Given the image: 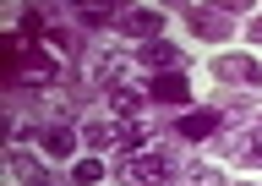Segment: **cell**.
Instances as JSON below:
<instances>
[{
	"label": "cell",
	"instance_id": "cell-3",
	"mask_svg": "<svg viewBox=\"0 0 262 186\" xmlns=\"http://www.w3.org/2000/svg\"><path fill=\"white\" fill-rule=\"evenodd\" d=\"M213 77L219 82H262V60H251V55H219Z\"/></svg>",
	"mask_w": 262,
	"mask_h": 186
},
{
	"label": "cell",
	"instance_id": "cell-14",
	"mask_svg": "<svg viewBox=\"0 0 262 186\" xmlns=\"http://www.w3.org/2000/svg\"><path fill=\"white\" fill-rule=\"evenodd\" d=\"M77 17H82V28H104V22H110V11H104V6H82Z\"/></svg>",
	"mask_w": 262,
	"mask_h": 186
},
{
	"label": "cell",
	"instance_id": "cell-8",
	"mask_svg": "<svg viewBox=\"0 0 262 186\" xmlns=\"http://www.w3.org/2000/svg\"><path fill=\"white\" fill-rule=\"evenodd\" d=\"M38 148H44L49 159H71V148H77V137H71V126H44V137H38Z\"/></svg>",
	"mask_w": 262,
	"mask_h": 186
},
{
	"label": "cell",
	"instance_id": "cell-2",
	"mask_svg": "<svg viewBox=\"0 0 262 186\" xmlns=\"http://www.w3.org/2000/svg\"><path fill=\"white\" fill-rule=\"evenodd\" d=\"M115 28H120L126 38H147V44H153V38L164 33V11H153V6H137V11H120V17H115Z\"/></svg>",
	"mask_w": 262,
	"mask_h": 186
},
{
	"label": "cell",
	"instance_id": "cell-4",
	"mask_svg": "<svg viewBox=\"0 0 262 186\" xmlns=\"http://www.w3.org/2000/svg\"><path fill=\"white\" fill-rule=\"evenodd\" d=\"M186 28H191L196 38H224L229 33V17L213 11V6H191V11H186Z\"/></svg>",
	"mask_w": 262,
	"mask_h": 186
},
{
	"label": "cell",
	"instance_id": "cell-16",
	"mask_svg": "<svg viewBox=\"0 0 262 186\" xmlns=\"http://www.w3.org/2000/svg\"><path fill=\"white\" fill-rule=\"evenodd\" d=\"M33 186H49V181H33Z\"/></svg>",
	"mask_w": 262,
	"mask_h": 186
},
{
	"label": "cell",
	"instance_id": "cell-11",
	"mask_svg": "<svg viewBox=\"0 0 262 186\" xmlns=\"http://www.w3.org/2000/svg\"><path fill=\"white\" fill-rule=\"evenodd\" d=\"M175 186H224V175H219V164H186Z\"/></svg>",
	"mask_w": 262,
	"mask_h": 186
},
{
	"label": "cell",
	"instance_id": "cell-15",
	"mask_svg": "<svg viewBox=\"0 0 262 186\" xmlns=\"http://www.w3.org/2000/svg\"><path fill=\"white\" fill-rule=\"evenodd\" d=\"M251 38H257V44H262V17H257V22H251Z\"/></svg>",
	"mask_w": 262,
	"mask_h": 186
},
{
	"label": "cell",
	"instance_id": "cell-10",
	"mask_svg": "<svg viewBox=\"0 0 262 186\" xmlns=\"http://www.w3.org/2000/svg\"><path fill=\"white\" fill-rule=\"evenodd\" d=\"M110 110L120 120H131V115H142V93H137V88L131 82H120V88H110Z\"/></svg>",
	"mask_w": 262,
	"mask_h": 186
},
{
	"label": "cell",
	"instance_id": "cell-1",
	"mask_svg": "<svg viewBox=\"0 0 262 186\" xmlns=\"http://www.w3.org/2000/svg\"><path fill=\"white\" fill-rule=\"evenodd\" d=\"M180 170L169 159V148H142V153H126V164H120V181L126 186H164L175 181Z\"/></svg>",
	"mask_w": 262,
	"mask_h": 186
},
{
	"label": "cell",
	"instance_id": "cell-5",
	"mask_svg": "<svg viewBox=\"0 0 262 186\" xmlns=\"http://www.w3.org/2000/svg\"><path fill=\"white\" fill-rule=\"evenodd\" d=\"M55 71H60V60H55V55H22V60H16V77H22V82H49V77H55Z\"/></svg>",
	"mask_w": 262,
	"mask_h": 186
},
{
	"label": "cell",
	"instance_id": "cell-9",
	"mask_svg": "<svg viewBox=\"0 0 262 186\" xmlns=\"http://www.w3.org/2000/svg\"><path fill=\"white\" fill-rule=\"evenodd\" d=\"M142 66H153L164 77V71H180V55L164 44V38H153V44H142Z\"/></svg>",
	"mask_w": 262,
	"mask_h": 186
},
{
	"label": "cell",
	"instance_id": "cell-7",
	"mask_svg": "<svg viewBox=\"0 0 262 186\" xmlns=\"http://www.w3.org/2000/svg\"><path fill=\"white\" fill-rule=\"evenodd\" d=\"M153 99H159V104H186V99H191V88H186L180 71H164V77H153Z\"/></svg>",
	"mask_w": 262,
	"mask_h": 186
},
{
	"label": "cell",
	"instance_id": "cell-6",
	"mask_svg": "<svg viewBox=\"0 0 262 186\" xmlns=\"http://www.w3.org/2000/svg\"><path fill=\"white\" fill-rule=\"evenodd\" d=\"M219 132V110H191V115H180V137L186 142H202V137Z\"/></svg>",
	"mask_w": 262,
	"mask_h": 186
},
{
	"label": "cell",
	"instance_id": "cell-13",
	"mask_svg": "<svg viewBox=\"0 0 262 186\" xmlns=\"http://www.w3.org/2000/svg\"><path fill=\"white\" fill-rule=\"evenodd\" d=\"M71 175H77V186H98V181H104V164H98V159H82Z\"/></svg>",
	"mask_w": 262,
	"mask_h": 186
},
{
	"label": "cell",
	"instance_id": "cell-12",
	"mask_svg": "<svg viewBox=\"0 0 262 186\" xmlns=\"http://www.w3.org/2000/svg\"><path fill=\"white\" fill-rule=\"evenodd\" d=\"M235 159H241L246 170H257V164H262V132H257V137H246V142H241V153H235Z\"/></svg>",
	"mask_w": 262,
	"mask_h": 186
}]
</instances>
